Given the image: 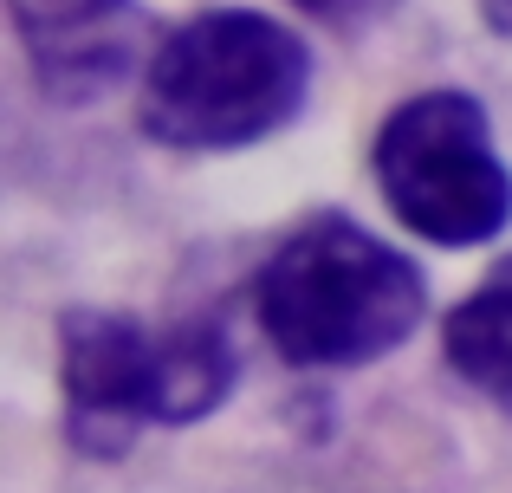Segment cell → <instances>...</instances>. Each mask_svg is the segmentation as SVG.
I'll use <instances>...</instances> for the list:
<instances>
[{
	"label": "cell",
	"instance_id": "cell-6",
	"mask_svg": "<svg viewBox=\"0 0 512 493\" xmlns=\"http://www.w3.org/2000/svg\"><path fill=\"white\" fill-rule=\"evenodd\" d=\"M448 364L487 403L512 409V253L454 305L448 318Z\"/></svg>",
	"mask_w": 512,
	"mask_h": 493
},
{
	"label": "cell",
	"instance_id": "cell-7",
	"mask_svg": "<svg viewBox=\"0 0 512 493\" xmlns=\"http://www.w3.org/2000/svg\"><path fill=\"white\" fill-rule=\"evenodd\" d=\"M299 13L312 20H331V26H370L376 13H389V0H292Z\"/></svg>",
	"mask_w": 512,
	"mask_h": 493
},
{
	"label": "cell",
	"instance_id": "cell-2",
	"mask_svg": "<svg viewBox=\"0 0 512 493\" xmlns=\"http://www.w3.org/2000/svg\"><path fill=\"white\" fill-rule=\"evenodd\" d=\"M260 325L286 364H370L422 325V273L389 241L325 215L299 228L260 273Z\"/></svg>",
	"mask_w": 512,
	"mask_h": 493
},
{
	"label": "cell",
	"instance_id": "cell-4",
	"mask_svg": "<svg viewBox=\"0 0 512 493\" xmlns=\"http://www.w3.org/2000/svg\"><path fill=\"white\" fill-rule=\"evenodd\" d=\"M376 182L402 228L441 247H474L512 221V176L487 111L467 91H422L376 137Z\"/></svg>",
	"mask_w": 512,
	"mask_h": 493
},
{
	"label": "cell",
	"instance_id": "cell-1",
	"mask_svg": "<svg viewBox=\"0 0 512 493\" xmlns=\"http://www.w3.org/2000/svg\"><path fill=\"white\" fill-rule=\"evenodd\" d=\"M305 91V39L266 13L221 7L175 26L143 65V130L169 150H240L292 124Z\"/></svg>",
	"mask_w": 512,
	"mask_h": 493
},
{
	"label": "cell",
	"instance_id": "cell-8",
	"mask_svg": "<svg viewBox=\"0 0 512 493\" xmlns=\"http://www.w3.org/2000/svg\"><path fill=\"white\" fill-rule=\"evenodd\" d=\"M480 7H487V20L500 26V33H512V0H480Z\"/></svg>",
	"mask_w": 512,
	"mask_h": 493
},
{
	"label": "cell",
	"instance_id": "cell-5",
	"mask_svg": "<svg viewBox=\"0 0 512 493\" xmlns=\"http://www.w3.org/2000/svg\"><path fill=\"white\" fill-rule=\"evenodd\" d=\"M46 98L85 104L156 59L137 0H7Z\"/></svg>",
	"mask_w": 512,
	"mask_h": 493
},
{
	"label": "cell",
	"instance_id": "cell-3",
	"mask_svg": "<svg viewBox=\"0 0 512 493\" xmlns=\"http://www.w3.org/2000/svg\"><path fill=\"white\" fill-rule=\"evenodd\" d=\"M234 383V351L214 325L150 331L124 312L65 318V416L91 455H117L143 422H195Z\"/></svg>",
	"mask_w": 512,
	"mask_h": 493
}]
</instances>
